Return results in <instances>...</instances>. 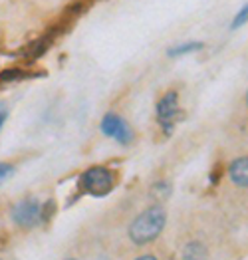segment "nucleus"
Instances as JSON below:
<instances>
[{"label": "nucleus", "mask_w": 248, "mask_h": 260, "mask_svg": "<svg viewBox=\"0 0 248 260\" xmlns=\"http://www.w3.org/2000/svg\"><path fill=\"white\" fill-rule=\"evenodd\" d=\"M246 106H248V91H246Z\"/></svg>", "instance_id": "13"}, {"label": "nucleus", "mask_w": 248, "mask_h": 260, "mask_svg": "<svg viewBox=\"0 0 248 260\" xmlns=\"http://www.w3.org/2000/svg\"><path fill=\"white\" fill-rule=\"evenodd\" d=\"M12 173H14V165L8 161H0V187L12 177Z\"/></svg>", "instance_id": "9"}, {"label": "nucleus", "mask_w": 248, "mask_h": 260, "mask_svg": "<svg viewBox=\"0 0 248 260\" xmlns=\"http://www.w3.org/2000/svg\"><path fill=\"white\" fill-rule=\"evenodd\" d=\"M99 127H101V133H103L105 137H110V139L121 143V145H129V143L133 141V137H135L131 125H129L121 115H117V113H113V111L103 115Z\"/></svg>", "instance_id": "4"}, {"label": "nucleus", "mask_w": 248, "mask_h": 260, "mask_svg": "<svg viewBox=\"0 0 248 260\" xmlns=\"http://www.w3.org/2000/svg\"><path fill=\"white\" fill-rule=\"evenodd\" d=\"M157 119L159 123L163 125L165 133H173L175 123L183 119V111L179 108V95L177 91H167L157 104Z\"/></svg>", "instance_id": "5"}, {"label": "nucleus", "mask_w": 248, "mask_h": 260, "mask_svg": "<svg viewBox=\"0 0 248 260\" xmlns=\"http://www.w3.org/2000/svg\"><path fill=\"white\" fill-rule=\"evenodd\" d=\"M167 222V213L161 205H151L143 213H139L129 224V239L135 244H147L163 233Z\"/></svg>", "instance_id": "1"}, {"label": "nucleus", "mask_w": 248, "mask_h": 260, "mask_svg": "<svg viewBox=\"0 0 248 260\" xmlns=\"http://www.w3.org/2000/svg\"><path fill=\"white\" fill-rule=\"evenodd\" d=\"M42 205L44 203H40L36 197H24V199H20L10 209L12 222L18 229H24V231L36 229L38 224L44 222V218H42Z\"/></svg>", "instance_id": "3"}, {"label": "nucleus", "mask_w": 248, "mask_h": 260, "mask_svg": "<svg viewBox=\"0 0 248 260\" xmlns=\"http://www.w3.org/2000/svg\"><path fill=\"white\" fill-rule=\"evenodd\" d=\"M68 260H76V258H68Z\"/></svg>", "instance_id": "14"}, {"label": "nucleus", "mask_w": 248, "mask_h": 260, "mask_svg": "<svg viewBox=\"0 0 248 260\" xmlns=\"http://www.w3.org/2000/svg\"><path fill=\"white\" fill-rule=\"evenodd\" d=\"M135 260H157V256H153V254H145V256H139Z\"/></svg>", "instance_id": "12"}, {"label": "nucleus", "mask_w": 248, "mask_h": 260, "mask_svg": "<svg viewBox=\"0 0 248 260\" xmlns=\"http://www.w3.org/2000/svg\"><path fill=\"white\" fill-rule=\"evenodd\" d=\"M204 44L203 42H187V44H179V46H173L169 48V56L171 58H179V56H185V54H193V52H199L203 50Z\"/></svg>", "instance_id": "8"}, {"label": "nucleus", "mask_w": 248, "mask_h": 260, "mask_svg": "<svg viewBox=\"0 0 248 260\" xmlns=\"http://www.w3.org/2000/svg\"><path fill=\"white\" fill-rule=\"evenodd\" d=\"M6 119H8V108H6L4 104H0V129H2V125L6 123Z\"/></svg>", "instance_id": "11"}, {"label": "nucleus", "mask_w": 248, "mask_h": 260, "mask_svg": "<svg viewBox=\"0 0 248 260\" xmlns=\"http://www.w3.org/2000/svg\"><path fill=\"white\" fill-rule=\"evenodd\" d=\"M183 260H208V250L203 242L193 240L189 244H185L183 248Z\"/></svg>", "instance_id": "7"}, {"label": "nucleus", "mask_w": 248, "mask_h": 260, "mask_svg": "<svg viewBox=\"0 0 248 260\" xmlns=\"http://www.w3.org/2000/svg\"><path fill=\"white\" fill-rule=\"evenodd\" d=\"M228 179L240 187V189H248V155L236 157L230 165H228Z\"/></svg>", "instance_id": "6"}, {"label": "nucleus", "mask_w": 248, "mask_h": 260, "mask_svg": "<svg viewBox=\"0 0 248 260\" xmlns=\"http://www.w3.org/2000/svg\"><path fill=\"white\" fill-rule=\"evenodd\" d=\"M78 185H80V191H84L91 197H105L110 195L115 187V175L108 167L95 165V167H90L80 175Z\"/></svg>", "instance_id": "2"}, {"label": "nucleus", "mask_w": 248, "mask_h": 260, "mask_svg": "<svg viewBox=\"0 0 248 260\" xmlns=\"http://www.w3.org/2000/svg\"><path fill=\"white\" fill-rule=\"evenodd\" d=\"M246 22H248V4L246 6H242V8H240V12L234 16V20H232V24H230V28H232V30H236V28L244 26Z\"/></svg>", "instance_id": "10"}]
</instances>
